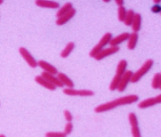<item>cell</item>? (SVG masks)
<instances>
[{
	"mask_svg": "<svg viewBox=\"0 0 161 137\" xmlns=\"http://www.w3.org/2000/svg\"><path fill=\"white\" fill-rule=\"evenodd\" d=\"M139 100V96L136 94H130L127 96H123L121 98L115 99L111 101L106 102L102 104H99L95 108L96 113H103L106 111H111L115 108L122 105H126V104H131L133 103H135Z\"/></svg>",
	"mask_w": 161,
	"mask_h": 137,
	"instance_id": "6da1fadb",
	"label": "cell"
},
{
	"mask_svg": "<svg viewBox=\"0 0 161 137\" xmlns=\"http://www.w3.org/2000/svg\"><path fill=\"white\" fill-rule=\"evenodd\" d=\"M127 67H128V62L125 59H122L120 60L116 67V71H115V76L112 79L111 82L109 84V90L110 91H115L117 88V86L120 82V79L124 74V72L127 70Z\"/></svg>",
	"mask_w": 161,
	"mask_h": 137,
	"instance_id": "7a4b0ae2",
	"label": "cell"
},
{
	"mask_svg": "<svg viewBox=\"0 0 161 137\" xmlns=\"http://www.w3.org/2000/svg\"><path fill=\"white\" fill-rule=\"evenodd\" d=\"M153 63L154 62H153V59H147V60L141 66V68H139L137 71L135 72V73H133L130 82H133V83L138 82L147 73V72H149V70L151 69L152 67L153 66Z\"/></svg>",
	"mask_w": 161,
	"mask_h": 137,
	"instance_id": "3957f363",
	"label": "cell"
},
{
	"mask_svg": "<svg viewBox=\"0 0 161 137\" xmlns=\"http://www.w3.org/2000/svg\"><path fill=\"white\" fill-rule=\"evenodd\" d=\"M112 38H113V35H112L111 33H104L103 36L101 38V39L99 40V42L97 43V44L92 48V51L90 52V57H91V58H94L100 51H102V50L108 45Z\"/></svg>",
	"mask_w": 161,
	"mask_h": 137,
	"instance_id": "277c9868",
	"label": "cell"
},
{
	"mask_svg": "<svg viewBox=\"0 0 161 137\" xmlns=\"http://www.w3.org/2000/svg\"><path fill=\"white\" fill-rule=\"evenodd\" d=\"M63 93L68 96H79V97H89L93 96L95 93L89 89H74L73 88H66L63 89Z\"/></svg>",
	"mask_w": 161,
	"mask_h": 137,
	"instance_id": "5b68a950",
	"label": "cell"
},
{
	"mask_svg": "<svg viewBox=\"0 0 161 137\" xmlns=\"http://www.w3.org/2000/svg\"><path fill=\"white\" fill-rule=\"evenodd\" d=\"M19 53L20 55L22 56V58L25 60V62L28 63V65L30 66V68H35L38 66V64H37V61L36 60V58H34L33 56L31 55V53H30L25 47H20Z\"/></svg>",
	"mask_w": 161,
	"mask_h": 137,
	"instance_id": "8992f818",
	"label": "cell"
},
{
	"mask_svg": "<svg viewBox=\"0 0 161 137\" xmlns=\"http://www.w3.org/2000/svg\"><path fill=\"white\" fill-rule=\"evenodd\" d=\"M119 46H109L108 48H103L102 51H100V52L97 54V55L94 57V58L97 60V61H101L103 58H105L108 56H111L114 55L115 53H117L119 52Z\"/></svg>",
	"mask_w": 161,
	"mask_h": 137,
	"instance_id": "52a82bcc",
	"label": "cell"
},
{
	"mask_svg": "<svg viewBox=\"0 0 161 137\" xmlns=\"http://www.w3.org/2000/svg\"><path fill=\"white\" fill-rule=\"evenodd\" d=\"M132 75H133V72L131 70H126L124 72V74L122 75V76L120 79V82H119V84L117 86V88H116V90L119 93H122V92L125 91L128 83L131 81Z\"/></svg>",
	"mask_w": 161,
	"mask_h": 137,
	"instance_id": "ba28073f",
	"label": "cell"
},
{
	"mask_svg": "<svg viewBox=\"0 0 161 137\" xmlns=\"http://www.w3.org/2000/svg\"><path fill=\"white\" fill-rule=\"evenodd\" d=\"M161 103V94L155 96L153 98H149L142 100L138 104V107L140 109H147V108L152 107L155 104H160Z\"/></svg>",
	"mask_w": 161,
	"mask_h": 137,
	"instance_id": "9c48e42d",
	"label": "cell"
},
{
	"mask_svg": "<svg viewBox=\"0 0 161 137\" xmlns=\"http://www.w3.org/2000/svg\"><path fill=\"white\" fill-rule=\"evenodd\" d=\"M76 12L77 11H76L75 9L72 8L68 12H66V14L62 15L61 17L57 18V20H56V25H58V26H63V25H65L66 23H68L70 20L75 16Z\"/></svg>",
	"mask_w": 161,
	"mask_h": 137,
	"instance_id": "30bf717a",
	"label": "cell"
},
{
	"mask_svg": "<svg viewBox=\"0 0 161 137\" xmlns=\"http://www.w3.org/2000/svg\"><path fill=\"white\" fill-rule=\"evenodd\" d=\"M35 3L38 7L46 9H58L59 7V3L52 0H36Z\"/></svg>",
	"mask_w": 161,
	"mask_h": 137,
	"instance_id": "8fae6325",
	"label": "cell"
},
{
	"mask_svg": "<svg viewBox=\"0 0 161 137\" xmlns=\"http://www.w3.org/2000/svg\"><path fill=\"white\" fill-rule=\"evenodd\" d=\"M37 64H38L40 68H42V70L44 72L50 73V74H53V75H57L58 74V69L56 68V67L52 65L49 63L44 61V60H40V61H38Z\"/></svg>",
	"mask_w": 161,
	"mask_h": 137,
	"instance_id": "7c38bea8",
	"label": "cell"
},
{
	"mask_svg": "<svg viewBox=\"0 0 161 137\" xmlns=\"http://www.w3.org/2000/svg\"><path fill=\"white\" fill-rule=\"evenodd\" d=\"M35 81L37 84H39L43 88H47V90H50V91H54L56 90V87L54 85H53L51 82H49L46 78H44L42 75H37L35 77Z\"/></svg>",
	"mask_w": 161,
	"mask_h": 137,
	"instance_id": "4fadbf2b",
	"label": "cell"
},
{
	"mask_svg": "<svg viewBox=\"0 0 161 137\" xmlns=\"http://www.w3.org/2000/svg\"><path fill=\"white\" fill-rule=\"evenodd\" d=\"M128 36H129V33L124 32V33H121L119 35L115 36V38H112L108 44L111 46H118L120 44H122V43L125 42V41L128 40Z\"/></svg>",
	"mask_w": 161,
	"mask_h": 137,
	"instance_id": "5bb4252c",
	"label": "cell"
},
{
	"mask_svg": "<svg viewBox=\"0 0 161 137\" xmlns=\"http://www.w3.org/2000/svg\"><path fill=\"white\" fill-rule=\"evenodd\" d=\"M44 78H46L49 82H51L53 85H54L56 88H63L64 86L61 83V82L59 81V79L58 78V76L56 75H53V74H50V73H47V72L43 71L42 73Z\"/></svg>",
	"mask_w": 161,
	"mask_h": 137,
	"instance_id": "9a60e30c",
	"label": "cell"
},
{
	"mask_svg": "<svg viewBox=\"0 0 161 137\" xmlns=\"http://www.w3.org/2000/svg\"><path fill=\"white\" fill-rule=\"evenodd\" d=\"M142 15L139 13H135L133 22L131 23V28L133 32L138 33L139 31L142 28Z\"/></svg>",
	"mask_w": 161,
	"mask_h": 137,
	"instance_id": "2e32d148",
	"label": "cell"
},
{
	"mask_svg": "<svg viewBox=\"0 0 161 137\" xmlns=\"http://www.w3.org/2000/svg\"><path fill=\"white\" fill-rule=\"evenodd\" d=\"M139 35L138 33L133 32L132 33H129V36L128 38V48L129 50H134L136 47L137 42H138Z\"/></svg>",
	"mask_w": 161,
	"mask_h": 137,
	"instance_id": "e0dca14e",
	"label": "cell"
},
{
	"mask_svg": "<svg viewBox=\"0 0 161 137\" xmlns=\"http://www.w3.org/2000/svg\"><path fill=\"white\" fill-rule=\"evenodd\" d=\"M57 76H58V78L59 79V81L61 82V83L63 84V86H66V88H73L74 87V83L72 82V80L66 75V74H64V73H59L58 72V74H57Z\"/></svg>",
	"mask_w": 161,
	"mask_h": 137,
	"instance_id": "ac0fdd59",
	"label": "cell"
},
{
	"mask_svg": "<svg viewBox=\"0 0 161 137\" xmlns=\"http://www.w3.org/2000/svg\"><path fill=\"white\" fill-rule=\"evenodd\" d=\"M75 48V44L74 42H69L66 44V46H65V48L62 50V52H60V57L62 58H66L70 56V54L72 53V51Z\"/></svg>",
	"mask_w": 161,
	"mask_h": 137,
	"instance_id": "d6986e66",
	"label": "cell"
},
{
	"mask_svg": "<svg viewBox=\"0 0 161 137\" xmlns=\"http://www.w3.org/2000/svg\"><path fill=\"white\" fill-rule=\"evenodd\" d=\"M152 88L153 89H160L161 88V74L156 73L153 80H152Z\"/></svg>",
	"mask_w": 161,
	"mask_h": 137,
	"instance_id": "ffe728a7",
	"label": "cell"
},
{
	"mask_svg": "<svg viewBox=\"0 0 161 137\" xmlns=\"http://www.w3.org/2000/svg\"><path fill=\"white\" fill-rule=\"evenodd\" d=\"M72 8H73V7H72V3H69V2H68V3H65L62 7H60V8H59V10H58V12L56 13V17L58 18V17H61L62 15L66 14V12H68Z\"/></svg>",
	"mask_w": 161,
	"mask_h": 137,
	"instance_id": "44dd1931",
	"label": "cell"
},
{
	"mask_svg": "<svg viewBox=\"0 0 161 137\" xmlns=\"http://www.w3.org/2000/svg\"><path fill=\"white\" fill-rule=\"evenodd\" d=\"M135 11L133 10H127V14H126V17L124 18V21H123V23H124L126 26H131V23L133 22L134 17H135Z\"/></svg>",
	"mask_w": 161,
	"mask_h": 137,
	"instance_id": "7402d4cb",
	"label": "cell"
},
{
	"mask_svg": "<svg viewBox=\"0 0 161 137\" xmlns=\"http://www.w3.org/2000/svg\"><path fill=\"white\" fill-rule=\"evenodd\" d=\"M126 14H127V10L123 5L122 6H118V10H117V16H118V20L120 22L124 21V18L126 17Z\"/></svg>",
	"mask_w": 161,
	"mask_h": 137,
	"instance_id": "603a6c76",
	"label": "cell"
},
{
	"mask_svg": "<svg viewBox=\"0 0 161 137\" xmlns=\"http://www.w3.org/2000/svg\"><path fill=\"white\" fill-rule=\"evenodd\" d=\"M128 121H129V124L131 125V127L132 126H135V125H139L137 116L134 112H130L128 114Z\"/></svg>",
	"mask_w": 161,
	"mask_h": 137,
	"instance_id": "cb8c5ba5",
	"label": "cell"
},
{
	"mask_svg": "<svg viewBox=\"0 0 161 137\" xmlns=\"http://www.w3.org/2000/svg\"><path fill=\"white\" fill-rule=\"evenodd\" d=\"M131 133H132V135H133L134 137L142 136V133H141V129H140V128H139V125L132 126Z\"/></svg>",
	"mask_w": 161,
	"mask_h": 137,
	"instance_id": "d4e9b609",
	"label": "cell"
},
{
	"mask_svg": "<svg viewBox=\"0 0 161 137\" xmlns=\"http://www.w3.org/2000/svg\"><path fill=\"white\" fill-rule=\"evenodd\" d=\"M72 129H73V125H72V122H67V124H66V126L64 128V133L66 135H69L72 134Z\"/></svg>",
	"mask_w": 161,
	"mask_h": 137,
	"instance_id": "484cf974",
	"label": "cell"
},
{
	"mask_svg": "<svg viewBox=\"0 0 161 137\" xmlns=\"http://www.w3.org/2000/svg\"><path fill=\"white\" fill-rule=\"evenodd\" d=\"M46 137H66L64 132H47L46 133Z\"/></svg>",
	"mask_w": 161,
	"mask_h": 137,
	"instance_id": "4316f807",
	"label": "cell"
},
{
	"mask_svg": "<svg viewBox=\"0 0 161 137\" xmlns=\"http://www.w3.org/2000/svg\"><path fill=\"white\" fill-rule=\"evenodd\" d=\"M64 117H65V119L66 120V122H72V119H73L72 114L68 110H65L64 111Z\"/></svg>",
	"mask_w": 161,
	"mask_h": 137,
	"instance_id": "83f0119b",
	"label": "cell"
},
{
	"mask_svg": "<svg viewBox=\"0 0 161 137\" xmlns=\"http://www.w3.org/2000/svg\"><path fill=\"white\" fill-rule=\"evenodd\" d=\"M160 10L161 8L158 4H156V5H153V6L152 7V11L154 12V13H159Z\"/></svg>",
	"mask_w": 161,
	"mask_h": 137,
	"instance_id": "f1b7e54d",
	"label": "cell"
},
{
	"mask_svg": "<svg viewBox=\"0 0 161 137\" xmlns=\"http://www.w3.org/2000/svg\"><path fill=\"white\" fill-rule=\"evenodd\" d=\"M115 2L118 6H122L124 4V0H115Z\"/></svg>",
	"mask_w": 161,
	"mask_h": 137,
	"instance_id": "f546056e",
	"label": "cell"
},
{
	"mask_svg": "<svg viewBox=\"0 0 161 137\" xmlns=\"http://www.w3.org/2000/svg\"><path fill=\"white\" fill-rule=\"evenodd\" d=\"M153 3H154L155 4H158V3L161 2V0H153Z\"/></svg>",
	"mask_w": 161,
	"mask_h": 137,
	"instance_id": "4dcf8cb0",
	"label": "cell"
},
{
	"mask_svg": "<svg viewBox=\"0 0 161 137\" xmlns=\"http://www.w3.org/2000/svg\"><path fill=\"white\" fill-rule=\"evenodd\" d=\"M103 1L104 3H109V2H110L111 0H103Z\"/></svg>",
	"mask_w": 161,
	"mask_h": 137,
	"instance_id": "1f68e13d",
	"label": "cell"
},
{
	"mask_svg": "<svg viewBox=\"0 0 161 137\" xmlns=\"http://www.w3.org/2000/svg\"><path fill=\"white\" fill-rule=\"evenodd\" d=\"M3 3V0H0V5Z\"/></svg>",
	"mask_w": 161,
	"mask_h": 137,
	"instance_id": "d6a6232c",
	"label": "cell"
},
{
	"mask_svg": "<svg viewBox=\"0 0 161 137\" xmlns=\"http://www.w3.org/2000/svg\"><path fill=\"white\" fill-rule=\"evenodd\" d=\"M0 137H5V135L4 134H0Z\"/></svg>",
	"mask_w": 161,
	"mask_h": 137,
	"instance_id": "836d02e7",
	"label": "cell"
}]
</instances>
